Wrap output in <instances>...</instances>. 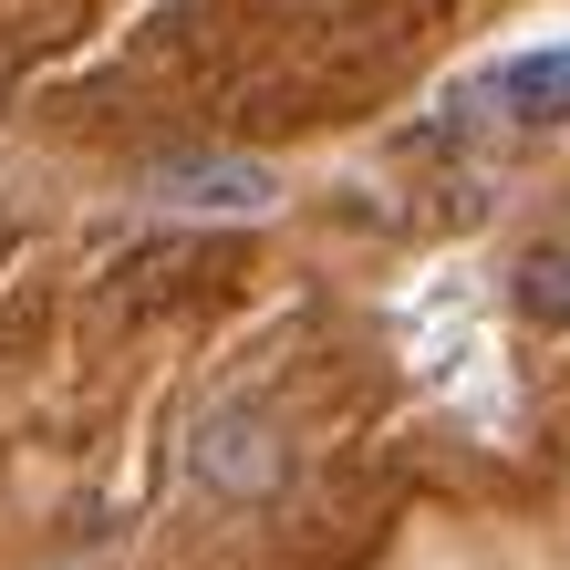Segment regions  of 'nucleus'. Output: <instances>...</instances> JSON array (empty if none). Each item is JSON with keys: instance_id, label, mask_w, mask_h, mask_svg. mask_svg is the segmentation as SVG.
<instances>
[{"instance_id": "obj_3", "label": "nucleus", "mask_w": 570, "mask_h": 570, "mask_svg": "<svg viewBox=\"0 0 570 570\" xmlns=\"http://www.w3.org/2000/svg\"><path fill=\"white\" fill-rule=\"evenodd\" d=\"M197 466H208L218 488H271V466H281V456H271V435H259L249 415H218L208 435H197Z\"/></svg>"}, {"instance_id": "obj_4", "label": "nucleus", "mask_w": 570, "mask_h": 570, "mask_svg": "<svg viewBox=\"0 0 570 570\" xmlns=\"http://www.w3.org/2000/svg\"><path fill=\"white\" fill-rule=\"evenodd\" d=\"M509 291H519V312L540 322V332H570V249H560V239H550V249H529Z\"/></svg>"}, {"instance_id": "obj_2", "label": "nucleus", "mask_w": 570, "mask_h": 570, "mask_svg": "<svg viewBox=\"0 0 570 570\" xmlns=\"http://www.w3.org/2000/svg\"><path fill=\"white\" fill-rule=\"evenodd\" d=\"M456 105H498V115H519V125H560V115H570V42L498 62V73H488V83H466Z\"/></svg>"}, {"instance_id": "obj_1", "label": "nucleus", "mask_w": 570, "mask_h": 570, "mask_svg": "<svg viewBox=\"0 0 570 570\" xmlns=\"http://www.w3.org/2000/svg\"><path fill=\"white\" fill-rule=\"evenodd\" d=\"M156 208H187V218H271L281 208V177L259 156H166L146 177Z\"/></svg>"}]
</instances>
